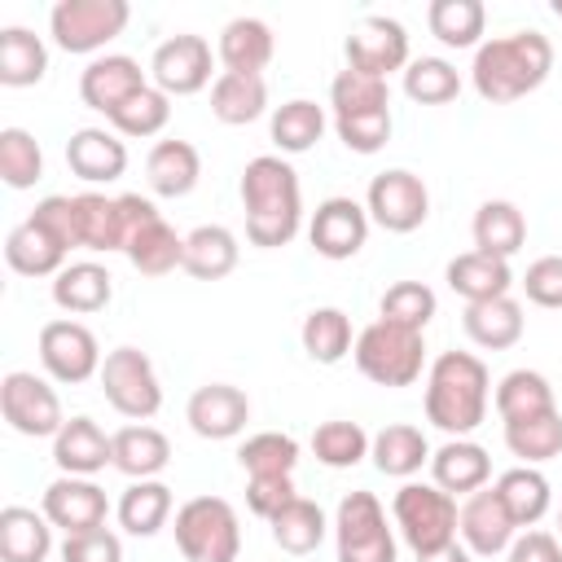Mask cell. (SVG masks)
Wrapping results in <instances>:
<instances>
[{
  "mask_svg": "<svg viewBox=\"0 0 562 562\" xmlns=\"http://www.w3.org/2000/svg\"><path fill=\"white\" fill-rule=\"evenodd\" d=\"M241 206H246V241L277 250L290 246L303 224V189L299 171L281 154H259L241 167Z\"/></svg>",
  "mask_w": 562,
  "mask_h": 562,
  "instance_id": "6da1fadb",
  "label": "cell"
},
{
  "mask_svg": "<svg viewBox=\"0 0 562 562\" xmlns=\"http://www.w3.org/2000/svg\"><path fill=\"white\" fill-rule=\"evenodd\" d=\"M553 70V44L540 31H509L496 40H483L474 48V66H470V83L483 101L492 105H509L522 101L527 92H536Z\"/></svg>",
  "mask_w": 562,
  "mask_h": 562,
  "instance_id": "7a4b0ae2",
  "label": "cell"
},
{
  "mask_svg": "<svg viewBox=\"0 0 562 562\" xmlns=\"http://www.w3.org/2000/svg\"><path fill=\"white\" fill-rule=\"evenodd\" d=\"M492 400L487 364L470 351H443L435 356L426 373V422L439 426L448 439H465L483 426Z\"/></svg>",
  "mask_w": 562,
  "mask_h": 562,
  "instance_id": "3957f363",
  "label": "cell"
},
{
  "mask_svg": "<svg viewBox=\"0 0 562 562\" xmlns=\"http://www.w3.org/2000/svg\"><path fill=\"white\" fill-rule=\"evenodd\" d=\"M457 518H461L457 496H448L435 483H404L391 501V522L417 558L457 544Z\"/></svg>",
  "mask_w": 562,
  "mask_h": 562,
  "instance_id": "277c9868",
  "label": "cell"
},
{
  "mask_svg": "<svg viewBox=\"0 0 562 562\" xmlns=\"http://www.w3.org/2000/svg\"><path fill=\"white\" fill-rule=\"evenodd\" d=\"M356 369L378 386H413L426 369V338L417 329L373 321L356 334Z\"/></svg>",
  "mask_w": 562,
  "mask_h": 562,
  "instance_id": "5b68a950",
  "label": "cell"
},
{
  "mask_svg": "<svg viewBox=\"0 0 562 562\" xmlns=\"http://www.w3.org/2000/svg\"><path fill=\"white\" fill-rule=\"evenodd\" d=\"M176 549L184 562H237L241 522L224 496H193L176 509Z\"/></svg>",
  "mask_w": 562,
  "mask_h": 562,
  "instance_id": "8992f818",
  "label": "cell"
},
{
  "mask_svg": "<svg viewBox=\"0 0 562 562\" xmlns=\"http://www.w3.org/2000/svg\"><path fill=\"white\" fill-rule=\"evenodd\" d=\"M338 562H395V527L373 492H347L334 514Z\"/></svg>",
  "mask_w": 562,
  "mask_h": 562,
  "instance_id": "52a82bcc",
  "label": "cell"
},
{
  "mask_svg": "<svg viewBox=\"0 0 562 562\" xmlns=\"http://www.w3.org/2000/svg\"><path fill=\"white\" fill-rule=\"evenodd\" d=\"M132 22L127 0H57L48 13V35L61 53H97Z\"/></svg>",
  "mask_w": 562,
  "mask_h": 562,
  "instance_id": "ba28073f",
  "label": "cell"
},
{
  "mask_svg": "<svg viewBox=\"0 0 562 562\" xmlns=\"http://www.w3.org/2000/svg\"><path fill=\"white\" fill-rule=\"evenodd\" d=\"M97 378H101V391H105L110 408L123 413V417H132V422H149L162 408L158 369H154V360L140 347H114V351H105Z\"/></svg>",
  "mask_w": 562,
  "mask_h": 562,
  "instance_id": "9c48e42d",
  "label": "cell"
},
{
  "mask_svg": "<svg viewBox=\"0 0 562 562\" xmlns=\"http://www.w3.org/2000/svg\"><path fill=\"white\" fill-rule=\"evenodd\" d=\"M0 413L26 439H57V430L66 426L57 391L26 369H13L0 378Z\"/></svg>",
  "mask_w": 562,
  "mask_h": 562,
  "instance_id": "30bf717a",
  "label": "cell"
},
{
  "mask_svg": "<svg viewBox=\"0 0 562 562\" xmlns=\"http://www.w3.org/2000/svg\"><path fill=\"white\" fill-rule=\"evenodd\" d=\"M364 211L386 233H413L430 215V193H426L422 176H413L404 167H391V171H382V176L369 180Z\"/></svg>",
  "mask_w": 562,
  "mask_h": 562,
  "instance_id": "8fae6325",
  "label": "cell"
},
{
  "mask_svg": "<svg viewBox=\"0 0 562 562\" xmlns=\"http://www.w3.org/2000/svg\"><path fill=\"white\" fill-rule=\"evenodd\" d=\"M101 347H97V334L79 321H48L40 329V364L48 369L53 382H66V386H79L88 378L101 373Z\"/></svg>",
  "mask_w": 562,
  "mask_h": 562,
  "instance_id": "7c38bea8",
  "label": "cell"
},
{
  "mask_svg": "<svg viewBox=\"0 0 562 562\" xmlns=\"http://www.w3.org/2000/svg\"><path fill=\"white\" fill-rule=\"evenodd\" d=\"M211 44L202 40V35H171V40H162L158 48H154V57H149V79H154V88L158 92H167V97H193V92H202L206 83H215L211 79Z\"/></svg>",
  "mask_w": 562,
  "mask_h": 562,
  "instance_id": "4fadbf2b",
  "label": "cell"
},
{
  "mask_svg": "<svg viewBox=\"0 0 562 562\" xmlns=\"http://www.w3.org/2000/svg\"><path fill=\"white\" fill-rule=\"evenodd\" d=\"M413 57H408V31L395 22V18H382V13H369L356 22V31L347 35V66L360 70V75H373V79H386L395 70H404Z\"/></svg>",
  "mask_w": 562,
  "mask_h": 562,
  "instance_id": "5bb4252c",
  "label": "cell"
},
{
  "mask_svg": "<svg viewBox=\"0 0 562 562\" xmlns=\"http://www.w3.org/2000/svg\"><path fill=\"white\" fill-rule=\"evenodd\" d=\"M369 224L373 220H369V211L356 198H325L312 211L307 241H312V250L321 259H351L369 241Z\"/></svg>",
  "mask_w": 562,
  "mask_h": 562,
  "instance_id": "9a60e30c",
  "label": "cell"
},
{
  "mask_svg": "<svg viewBox=\"0 0 562 562\" xmlns=\"http://www.w3.org/2000/svg\"><path fill=\"white\" fill-rule=\"evenodd\" d=\"M457 536H461V544H465L474 558H496V553H505V549L514 544L518 522H514L509 509L501 505L496 487H479V492H470L465 505H461Z\"/></svg>",
  "mask_w": 562,
  "mask_h": 562,
  "instance_id": "2e32d148",
  "label": "cell"
},
{
  "mask_svg": "<svg viewBox=\"0 0 562 562\" xmlns=\"http://www.w3.org/2000/svg\"><path fill=\"white\" fill-rule=\"evenodd\" d=\"M40 514L61 527L66 536L75 531H92V527H105V514H110V501L105 492L92 483V479H75V474H61L44 487V505Z\"/></svg>",
  "mask_w": 562,
  "mask_h": 562,
  "instance_id": "e0dca14e",
  "label": "cell"
},
{
  "mask_svg": "<svg viewBox=\"0 0 562 562\" xmlns=\"http://www.w3.org/2000/svg\"><path fill=\"white\" fill-rule=\"evenodd\" d=\"M184 417H189L198 439H233L250 422V400L233 382H206V386H198L189 395Z\"/></svg>",
  "mask_w": 562,
  "mask_h": 562,
  "instance_id": "ac0fdd59",
  "label": "cell"
},
{
  "mask_svg": "<svg viewBox=\"0 0 562 562\" xmlns=\"http://www.w3.org/2000/svg\"><path fill=\"white\" fill-rule=\"evenodd\" d=\"M140 88H145V70H140V61L127 57V53L92 57V61L83 66V75H79V97H83V105L97 110V114H105V119H110L127 97H136Z\"/></svg>",
  "mask_w": 562,
  "mask_h": 562,
  "instance_id": "d6986e66",
  "label": "cell"
},
{
  "mask_svg": "<svg viewBox=\"0 0 562 562\" xmlns=\"http://www.w3.org/2000/svg\"><path fill=\"white\" fill-rule=\"evenodd\" d=\"M53 461L61 474L92 479L105 465H114V435H105L92 417H66V426L53 439Z\"/></svg>",
  "mask_w": 562,
  "mask_h": 562,
  "instance_id": "ffe728a7",
  "label": "cell"
},
{
  "mask_svg": "<svg viewBox=\"0 0 562 562\" xmlns=\"http://www.w3.org/2000/svg\"><path fill=\"white\" fill-rule=\"evenodd\" d=\"M66 167L88 184H114L127 171V145L105 127H79L66 140Z\"/></svg>",
  "mask_w": 562,
  "mask_h": 562,
  "instance_id": "44dd1931",
  "label": "cell"
},
{
  "mask_svg": "<svg viewBox=\"0 0 562 562\" xmlns=\"http://www.w3.org/2000/svg\"><path fill=\"white\" fill-rule=\"evenodd\" d=\"M430 479H435V487H443L448 496H457V492L470 496V492L487 487V479H492V457H487V448L474 443V439H448L443 448L430 452Z\"/></svg>",
  "mask_w": 562,
  "mask_h": 562,
  "instance_id": "7402d4cb",
  "label": "cell"
},
{
  "mask_svg": "<svg viewBox=\"0 0 562 562\" xmlns=\"http://www.w3.org/2000/svg\"><path fill=\"white\" fill-rule=\"evenodd\" d=\"M272 53H277V40H272V26L263 18H233V22H224L220 44H215V57L233 75H263Z\"/></svg>",
  "mask_w": 562,
  "mask_h": 562,
  "instance_id": "603a6c76",
  "label": "cell"
},
{
  "mask_svg": "<svg viewBox=\"0 0 562 562\" xmlns=\"http://www.w3.org/2000/svg\"><path fill=\"white\" fill-rule=\"evenodd\" d=\"M461 325H465V338H470L474 347H483V351H505V347H514V342L522 338L527 316H522V303H518L514 294H501V299L465 303Z\"/></svg>",
  "mask_w": 562,
  "mask_h": 562,
  "instance_id": "cb8c5ba5",
  "label": "cell"
},
{
  "mask_svg": "<svg viewBox=\"0 0 562 562\" xmlns=\"http://www.w3.org/2000/svg\"><path fill=\"white\" fill-rule=\"evenodd\" d=\"M145 180H149V189L158 198H184L202 180V154L180 136L158 140L149 149V158H145Z\"/></svg>",
  "mask_w": 562,
  "mask_h": 562,
  "instance_id": "d4e9b609",
  "label": "cell"
},
{
  "mask_svg": "<svg viewBox=\"0 0 562 562\" xmlns=\"http://www.w3.org/2000/svg\"><path fill=\"white\" fill-rule=\"evenodd\" d=\"M127 263L140 272V277H167L184 263V237L162 220V215H149L145 224H136V233L127 237L123 246Z\"/></svg>",
  "mask_w": 562,
  "mask_h": 562,
  "instance_id": "484cf974",
  "label": "cell"
},
{
  "mask_svg": "<svg viewBox=\"0 0 562 562\" xmlns=\"http://www.w3.org/2000/svg\"><path fill=\"white\" fill-rule=\"evenodd\" d=\"M66 255L70 250L44 224H35L31 215L4 237V259H9V268L18 277H57L66 268Z\"/></svg>",
  "mask_w": 562,
  "mask_h": 562,
  "instance_id": "4316f807",
  "label": "cell"
},
{
  "mask_svg": "<svg viewBox=\"0 0 562 562\" xmlns=\"http://www.w3.org/2000/svg\"><path fill=\"white\" fill-rule=\"evenodd\" d=\"M443 281H448V290L461 294L465 303H483V299L509 294L514 272H509V259H496V255H483V250H465V255H457V259L443 268Z\"/></svg>",
  "mask_w": 562,
  "mask_h": 562,
  "instance_id": "83f0119b",
  "label": "cell"
},
{
  "mask_svg": "<svg viewBox=\"0 0 562 562\" xmlns=\"http://www.w3.org/2000/svg\"><path fill=\"white\" fill-rule=\"evenodd\" d=\"M114 299V277L105 272V263H92V259H79V263H66L57 277H53V303L70 316H92L101 312L105 303Z\"/></svg>",
  "mask_w": 562,
  "mask_h": 562,
  "instance_id": "f1b7e54d",
  "label": "cell"
},
{
  "mask_svg": "<svg viewBox=\"0 0 562 562\" xmlns=\"http://www.w3.org/2000/svg\"><path fill=\"white\" fill-rule=\"evenodd\" d=\"M171 461V443L158 426H145V422H132L123 430H114V470L127 474L132 483L136 479H158Z\"/></svg>",
  "mask_w": 562,
  "mask_h": 562,
  "instance_id": "f546056e",
  "label": "cell"
},
{
  "mask_svg": "<svg viewBox=\"0 0 562 562\" xmlns=\"http://www.w3.org/2000/svg\"><path fill=\"white\" fill-rule=\"evenodd\" d=\"M470 233H474V250L496 255V259H514L522 250V241H527V215L505 198H487L474 211Z\"/></svg>",
  "mask_w": 562,
  "mask_h": 562,
  "instance_id": "4dcf8cb0",
  "label": "cell"
},
{
  "mask_svg": "<svg viewBox=\"0 0 562 562\" xmlns=\"http://www.w3.org/2000/svg\"><path fill=\"white\" fill-rule=\"evenodd\" d=\"M237 259H241V246H237V237H233V228H224V224H202V228H193L189 237H184V272L193 277V281H224L233 268H237Z\"/></svg>",
  "mask_w": 562,
  "mask_h": 562,
  "instance_id": "1f68e13d",
  "label": "cell"
},
{
  "mask_svg": "<svg viewBox=\"0 0 562 562\" xmlns=\"http://www.w3.org/2000/svg\"><path fill=\"white\" fill-rule=\"evenodd\" d=\"M268 110V83L263 75H233L220 70L211 83V114L228 127H246Z\"/></svg>",
  "mask_w": 562,
  "mask_h": 562,
  "instance_id": "d6a6232c",
  "label": "cell"
},
{
  "mask_svg": "<svg viewBox=\"0 0 562 562\" xmlns=\"http://www.w3.org/2000/svg\"><path fill=\"white\" fill-rule=\"evenodd\" d=\"M53 549V522L26 505L0 509V558L4 562H44Z\"/></svg>",
  "mask_w": 562,
  "mask_h": 562,
  "instance_id": "836d02e7",
  "label": "cell"
},
{
  "mask_svg": "<svg viewBox=\"0 0 562 562\" xmlns=\"http://www.w3.org/2000/svg\"><path fill=\"white\" fill-rule=\"evenodd\" d=\"M369 457H373V465H378L382 474H391V479H413V474L430 461V443H426V435H422L417 426L391 422V426H382V430L373 435Z\"/></svg>",
  "mask_w": 562,
  "mask_h": 562,
  "instance_id": "e575fe53",
  "label": "cell"
},
{
  "mask_svg": "<svg viewBox=\"0 0 562 562\" xmlns=\"http://www.w3.org/2000/svg\"><path fill=\"white\" fill-rule=\"evenodd\" d=\"M492 487H496L501 505L509 509V518H514L518 527H536V522L549 514V505H553L549 479H544L536 465H514V470H505Z\"/></svg>",
  "mask_w": 562,
  "mask_h": 562,
  "instance_id": "d590c367",
  "label": "cell"
},
{
  "mask_svg": "<svg viewBox=\"0 0 562 562\" xmlns=\"http://www.w3.org/2000/svg\"><path fill=\"white\" fill-rule=\"evenodd\" d=\"M119 527L127 536H158L171 518V487L158 479H136L123 496H119Z\"/></svg>",
  "mask_w": 562,
  "mask_h": 562,
  "instance_id": "8d00e7d4",
  "label": "cell"
},
{
  "mask_svg": "<svg viewBox=\"0 0 562 562\" xmlns=\"http://www.w3.org/2000/svg\"><path fill=\"white\" fill-rule=\"evenodd\" d=\"M48 70V48L35 31L26 26H4L0 31V83L4 88H31Z\"/></svg>",
  "mask_w": 562,
  "mask_h": 562,
  "instance_id": "74e56055",
  "label": "cell"
},
{
  "mask_svg": "<svg viewBox=\"0 0 562 562\" xmlns=\"http://www.w3.org/2000/svg\"><path fill=\"white\" fill-rule=\"evenodd\" d=\"M492 404H496L501 422H522V417H536V413L558 408L549 378H544V373H536V369H509V373L496 382Z\"/></svg>",
  "mask_w": 562,
  "mask_h": 562,
  "instance_id": "f35d334b",
  "label": "cell"
},
{
  "mask_svg": "<svg viewBox=\"0 0 562 562\" xmlns=\"http://www.w3.org/2000/svg\"><path fill=\"white\" fill-rule=\"evenodd\" d=\"M268 527H272L277 549H285V553H294V558L316 553V549H321V540H325V531H329L325 509H321L316 501H307V496H294L281 514H272V518H268Z\"/></svg>",
  "mask_w": 562,
  "mask_h": 562,
  "instance_id": "ab89813d",
  "label": "cell"
},
{
  "mask_svg": "<svg viewBox=\"0 0 562 562\" xmlns=\"http://www.w3.org/2000/svg\"><path fill=\"white\" fill-rule=\"evenodd\" d=\"M426 26L448 48H479L483 26H487V9H483V0H430Z\"/></svg>",
  "mask_w": 562,
  "mask_h": 562,
  "instance_id": "60d3db41",
  "label": "cell"
},
{
  "mask_svg": "<svg viewBox=\"0 0 562 562\" xmlns=\"http://www.w3.org/2000/svg\"><path fill=\"white\" fill-rule=\"evenodd\" d=\"M303 351L316 360V364H338L342 356H351L356 347V334H351V316L342 307H312L303 316Z\"/></svg>",
  "mask_w": 562,
  "mask_h": 562,
  "instance_id": "b9f144b4",
  "label": "cell"
},
{
  "mask_svg": "<svg viewBox=\"0 0 562 562\" xmlns=\"http://www.w3.org/2000/svg\"><path fill=\"white\" fill-rule=\"evenodd\" d=\"M505 448L522 461V465H544L553 457H562V413H536L522 422H505Z\"/></svg>",
  "mask_w": 562,
  "mask_h": 562,
  "instance_id": "7bdbcfd3",
  "label": "cell"
},
{
  "mask_svg": "<svg viewBox=\"0 0 562 562\" xmlns=\"http://www.w3.org/2000/svg\"><path fill=\"white\" fill-rule=\"evenodd\" d=\"M321 136H325V110L316 101L294 97V101L277 105V114H272V145L281 154H307Z\"/></svg>",
  "mask_w": 562,
  "mask_h": 562,
  "instance_id": "ee69618b",
  "label": "cell"
},
{
  "mask_svg": "<svg viewBox=\"0 0 562 562\" xmlns=\"http://www.w3.org/2000/svg\"><path fill=\"white\" fill-rule=\"evenodd\" d=\"M369 435H364V426L360 422H342V417H334V422H321L316 430H312V452H316V461L321 465H329V470H351V465H360L364 457H369Z\"/></svg>",
  "mask_w": 562,
  "mask_h": 562,
  "instance_id": "f6af8a7d",
  "label": "cell"
},
{
  "mask_svg": "<svg viewBox=\"0 0 562 562\" xmlns=\"http://www.w3.org/2000/svg\"><path fill=\"white\" fill-rule=\"evenodd\" d=\"M237 461L246 479H268V474H294L299 465V439L281 430H259L237 448Z\"/></svg>",
  "mask_w": 562,
  "mask_h": 562,
  "instance_id": "bcb514c9",
  "label": "cell"
},
{
  "mask_svg": "<svg viewBox=\"0 0 562 562\" xmlns=\"http://www.w3.org/2000/svg\"><path fill=\"white\" fill-rule=\"evenodd\" d=\"M329 105H334V119L391 110V88H386V79H373V75H360V70L347 66L329 83Z\"/></svg>",
  "mask_w": 562,
  "mask_h": 562,
  "instance_id": "7dc6e473",
  "label": "cell"
},
{
  "mask_svg": "<svg viewBox=\"0 0 562 562\" xmlns=\"http://www.w3.org/2000/svg\"><path fill=\"white\" fill-rule=\"evenodd\" d=\"M171 119V97L158 92L154 83H145L136 97H127L114 114H110V127L119 136H132V140H145V136H158Z\"/></svg>",
  "mask_w": 562,
  "mask_h": 562,
  "instance_id": "c3c4849f",
  "label": "cell"
},
{
  "mask_svg": "<svg viewBox=\"0 0 562 562\" xmlns=\"http://www.w3.org/2000/svg\"><path fill=\"white\" fill-rule=\"evenodd\" d=\"M404 92L417 105H448L461 92V75L443 57H413L404 66Z\"/></svg>",
  "mask_w": 562,
  "mask_h": 562,
  "instance_id": "681fc988",
  "label": "cell"
},
{
  "mask_svg": "<svg viewBox=\"0 0 562 562\" xmlns=\"http://www.w3.org/2000/svg\"><path fill=\"white\" fill-rule=\"evenodd\" d=\"M435 307H439V299H435V290L426 281H395L378 299V321H391V325H404V329L426 334Z\"/></svg>",
  "mask_w": 562,
  "mask_h": 562,
  "instance_id": "f907efd6",
  "label": "cell"
},
{
  "mask_svg": "<svg viewBox=\"0 0 562 562\" xmlns=\"http://www.w3.org/2000/svg\"><path fill=\"white\" fill-rule=\"evenodd\" d=\"M44 176V149L26 127L0 132V180L9 189H31Z\"/></svg>",
  "mask_w": 562,
  "mask_h": 562,
  "instance_id": "816d5d0a",
  "label": "cell"
},
{
  "mask_svg": "<svg viewBox=\"0 0 562 562\" xmlns=\"http://www.w3.org/2000/svg\"><path fill=\"white\" fill-rule=\"evenodd\" d=\"M338 140L351 154H378L391 140V110H373V114H351V119H334Z\"/></svg>",
  "mask_w": 562,
  "mask_h": 562,
  "instance_id": "f5cc1de1",
  "label": "cell"
},
{
  "mask_svg": "<svg viewBox=\"0 0 562 562\" xmlns=\"http://www.w3.org/2000/svg\"><path fill=\"white\" fill-rule=\"evenodd\" d=\"M31 220H35V224H44V228L66 246V250H75V246H79V206H75V198H70V193H48L44 202H35Z\"/></svg>",
  "mask_w": 562,
  "mask_h": 562,
  "instance_id": "db71d44e",
  "label": "cell"
},
{
  "mask_svg": "<svg viewBox=\"0 0 562 562\" xmlns=\"http://www.w3.org/2000/svg\"><path fill=\"white\" fill-rule=\"evenodd\" d=\"M522 294H527L536 307L558 312V307H562V255H540L536 263H527V272H522Z\"/></svg>",
  "mask_w": 562,
  "mask_h": 562,
  "instance_id": "11a10c76",
  "label": "cell"
},
{
  "mask_svg": "<svg viewBox=\"0 0 562 562\" xmlns=\"http://www.w3.org/2000/svg\"><path fill=\"white\" fill-rule=\"evenodd\" d=\"M61 562H123V540L110 527L75 531L61 540Z\"/></svg>",
  "mask_w": 562,
  "mask_h": 562,
  "instance_id": "9f6ffc18",
  "label": "cell"
},
{
  "mask_svg": "<svg viewBox=\"0 0 562 562\" xmlns=\"http://www.w3.org/2000/svg\"><path fill=\"white\" fill-rule=\"evenodd\" d=\"M294 474H268V479H246V505L250 514H259L263 522L272 514H281L290 501H294Z\"/></svg>",
  "mask_w": 562,
  "mask_h": 562,
  "instance_id": "6f0895ef",
  "label": "cell"
},
{
  "mask_svg": "<svg viewBox=\"0 0 562 562\" xmlns=\"http://www.w3.org/2000/svg\"><path fill=\"white\" fill-rule=\"evenodd\" d=\"M505 562H562V540L553 531H522L505 549Z\"/></svg>",
  "mask_w": 562,
  "mask_h": 562,
  "instance_id": "680465c9",
  "label": "cell"
},
{
  "mask_svg": "<svg viewBox=\"0 0 562 562\" xmlns=\"http://www.w3.org/2000/svg\"><path fill=\"white\" fill-rule=\"evenodd\" d=\"M417 562H474V553H470L465 544H448V549L426 553V558H417Z\"/></svg>",
  "mask_w": 562,
  "mask_h": 562,
  "instance_id": "91938a15",
  "label": "cell"
},
{
  "mask_svg": "<svg viewBox=\"0 0 562 562\" xmlns=\"http://www.w3.org/2000/svg\"><path fill=\"white\" fill-rule=\"evenodd\" d=\"M549 9H553V18H562V0H553V4H549Z\"/></svg>",
  "mask_w": 562,
  "mask_h": 562,
  "instance_id": "94428289",
  "label": "cell"
},
{
  "mask_svg": "<svg viewBox=\"0 0 562 562\" xmlns=\"http://www.w3.org/2000/svg\"><path fill=\"white\" fill-rule=\"evenodd\" d=\"M558 531H562V509H558Z\"/></svg>",
  "mask_w": 562,
  "mask_h": 562,
  "instance_id": "6125c7cd",
  "label": "cell"
}]
</instances>
